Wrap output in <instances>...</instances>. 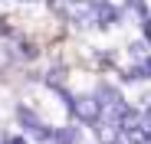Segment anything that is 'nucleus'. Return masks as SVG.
I'll return each mask as SVG.
<instances>
[{
    "instance_id": "nucleus-1",
    "label": "nucleus",
    "mask_w": 151,
    "mask_h": 144,
    "mask_svg": "<svg viewBox=\"0 0 151 144\" xmlns=\"http://www.w3.org/2000/svg\"><path fill=\"white\" fill-rule=\"evenodd\" d=\"M72 111L79 115V121L92 125V121H99V118H102V102H95L92 95H82V98L72 102Z\"/></svg>"
},
{
    "instance_id": "nucleus-2",
    "label": "nucleus",
    "mask_w": 151,
    "mask_h": 144,
    "mask_svg": "<svg viewBox=\"0 0 151 144\" xmlns=\"http://www.w3.org/2000/svg\"><path fill=\"white\" fill-rule=\"evenodd\" d=\"M20 118H23V125H27V128H30V131H33L36 138H40V141H49V138H53V134H49V131L43 128V121H40V118H36L33 111H27V108H20Z\"/></svg>"
},
{
    "instance_id": "nucleus-4",
    "label": "nucleus",
    "mask_w": 151,
    "mask_h": 144,
    "mask_svg": "<svg viewBox=\"0 0 151 144\" xmlns=\"http://www.w3.org/2000/svg\"><path fill=\"white\" fill-rule=\"evenodd\" d=\"M4 144H27L23 138H4Z\"/></svg>"
},
{
    "instance_id": "nucleus-3",
    "label": "nucleus",
    "mask_w": 151,
    "mask_h": 144,
    "mask_svg": "<svg viewBox=\"0 0 151 144\" xmlns=\"http://www.w3.org/2000/svg\"><path fill=\"white\" fill-rule=\"evenodd\" d=\"M53 141L56 144H72V131H59V134H53Z\"/></svg>"
}]
</instances>
